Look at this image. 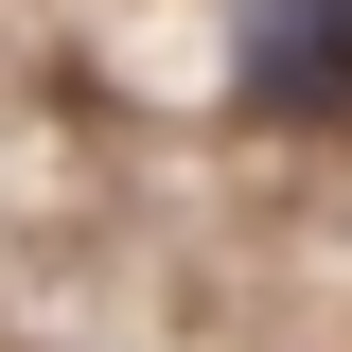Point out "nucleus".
Returning <instances> with one entry per match:
<instances>
[{
	"label": "nucleus",
	"mask_w": 352,
	"mask_h": 352,
	"mask_svg": "<svg viewBox=\"0 0 352 352\" xmlns=\"http://www.w3.org/2000/svg\"><path fill=\"white\" fill-rule=\"evenodd\" d=\"M247 88L264 106H352V0H264L247 18Z\"/></svg>",
	"instance_id": "nucleus-1"
}]
</instances>
